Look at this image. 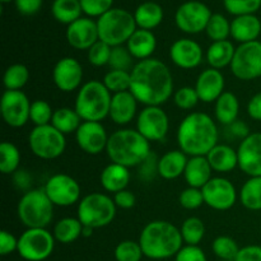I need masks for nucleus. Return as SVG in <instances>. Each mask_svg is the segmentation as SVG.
<instances>
[{
  "label": "nucleus",
  "mask_w": 261,
  "mask_h": 261,
  "mask_svg": "<svg viewBox=\"0 0 261 261\" xmlns=\"http://www.w3.org/2000/svg\"><path fill=\"white\" fill-rule=\"evenodd\" d=\"M175 261H206V256L200 247L186 245L177 252Z\"/></svg>",
  "instance_id": "obj_51"
},
{
  "label": "nucleus",
  "mask_w": 261,
  "mask_h": 261,
  "mask_svg": "<svg viewBox=\"0 0 261 261\" xmlns=\"http://www.w3.org/2000/svg\"><path fill=\"white\" fill-rule=\"evenodd\" d=\"M170 58L178 68L194 69L203 61V48L196 41L180 38L171 46Z\"/></svg>",
  "instance_id": "obj_21"
},
{
  "label": "nucleus",
  "mask_w": 261,
  "mask_h": 261,
  "mask_svg": "<svg viewBox=\"0 0 261 261\" xmlns=\"http://www.w3.org/2000/svg\"><path fill=\"white\" fill-rule=\"evenodd\" d=\"M18 218L27 228H46L53 221L54 204L45 190H30L20 198L17 208Z\"/></svg>",
  "instance_id": "obj_7"
},
{
  "label": "nucleus",
  "mask_w": 261,
  "mask_h": 261,
  "mask_svg": "<svg viewBox=\"0 0 261 261\" xmlns=\"http://www.w3.org/2000/svg\"><path fill=\"white\" fill-rule=\"evenodd\" d=\"M218 261H224V260H218Z\"/></svg>",
  "instance_id": "obj_62"
},
{
  "label": "nucleus",
  "mask_w": 261,
  "mask_h": 261,
  "mask_svg": "<svg viewBox=\"0 0 261 261\" xmlns=\"http://www.w3.org/2000/svg\"><path fill=\"white\" fill-rule=\"evenodd\" d=\"M45 193L54 205L70 206L81 198V186L65 173L54 175L45 185Z\"/></svg>",
  "instance_id": "obj_15"
},
{
  "label": "nucleus",
  "mask_w": 261,
  "mask_h": 261,
  "mask_svg": "<svg viewBox=\"0 0 261 261\" xmlns=\"http://www.w3.org/2000/svg\"><path fill=\"white\" fill-rule=\"evenodd\" d=\"M9 2H12V0H2V3H9Z\"/></svg>",
  "instance_id": "obj_61"
},
{
  "label": "nucleus",
  "mask_w": 261,
  "mask_h": 261,
  "mask_svg": "<svg viewBox=\"0 0 261 261\" xmlns=\"http://www.w3.org/2000/svg\"><path fill=\"white\" fill-rule=\"evenodd\" d=\"M55 247V237L46 228H27L18 239V254L27 261H43Z\"/></svg>",
  "instance_id": "obj_10"
},
{
  "label": "nucleus",
  "mask_w": 261,
  "mask_h": 261,
  "mask_svg": "<svg viewBox=\"0 0 261 261\" xmlns=\"http://www.w3.org/2000/svg\"><path fill=\"white\" fill-rule=\"evenodd\" d=\"M229 129H231V133L234 135V137L240 138V139H246L251 133H250V127L246 122L241 121V120H236L233 124L229 125Z\"/></svg>",
  "instance_id": "obj_58"
},
{
  "label": "nucleus",
  "mask_w": 261,
  "mask_h": 261,
  "mask_svg": "<svg viewBox=\"0 0 261 261\" xmlns=\"http://www.w3.org/2000/svg\"><path fill=\"white\" fill-rule=\"evenodd\" d=\"M126 47L133 58L138 59L139 61L145 60V59H149L154 53L157 47V40L152 31L138 28L126 42Z\"/></svg>",
  "instance_id": "obj_26"
},
{
  "label": "nucleus",
  "mask_w": 261,
  "mask_h": 261,
  "mask_svg": "<svg viewBox=\"0 0 261 261\" xmlns=\"http://www.w3.org/2000/svg\"><path fill=\"white\" fill-rule=\"evenodd\" d=\"M234 53H236V48L231 41H217L212 43L206 50V60L211 68L219 70L228 65L231 66Z\"/></svg>",
  "instance_id": "obj_30"
},
{
  "label": "nucleus",
  "mask_w": 261,
  "mask_h": 261,
  "mask_svg": "<svg viewBox=\"0 0 261 261\" xmlns=\"http://www.w3.org/2000/svg\"><path fill=\"white\" fill-rule=\"evenodd\" d=\"M15 8L23 15H33L42 7V0H14Z\"/></svg>",
  "instance_id": "obj_53"
},
{
  "label": "nucleus",
  "mask_w": 261,
  "mask_h": 261,
  "mask_svg": "<svg viewBox=\"0 0 261 261\" xmlns=\"http://www.w3.org/2000/svg\"><path fill=\"white\" fill-rule=\"evenodd\" d=\"M137 25L142 30L152 31L158 27L163 20V9L154 2H147L140 4L134 13Z\"/></svg>",
  "instance_id": "obj_32"
},
{
  "label": "nucleus",
  "mask_w": 261,
  "mask_h": 261,
  "mask_svg": "<svg viewBox=\"0 0 261 261\" xmlns=\"http://www.w3.org/2000/svg\"><path fill=\"white\" fill-rule=\"evenodd\" d=\"M106 152L112 163L135 167L150 155V144L138 130L122 129L109 138Z\"/></svg>",
  "instance_id": "obj_4"
},
{
  "label": "nucleus",
  "mask_w": 261,
  "mask_h": 261,
  "mask_svg": "<svg viewBox=\"0 0 261 261\" xmlns=\"http://www.w3.org/2000/svg\"><path fill=\"white\" fill-rule=\"evenodd\" d=\"M93 229L92 227H87V226H83V231H82V236L83 237H89L93 234Z\"/></svg>",
  "instance_id": "obj_60"
},
{
  "label": "nucleus",
  "mask_w": 261,
  "mask_h": 261,
  "mask_svg": "<svg viewBox=\"0 0 261 261\" xmlns=\"http://www.w3.org/2000/svg\"><path fill=\"white\" fill-rule=\"evenodd\" d=\"M204 203L216 211H228L237 200V191L233 184L223 177H212L201 189Z\"/></svg>",
  "instance_id": "obj_16"
},
{
  "label": "nucleus",
  "mask_w": 261,
  "mask_h": 261,
  "mask_svg": "<svg viewBox=\"0 0 261 261\" xmlns=\"http://www.w3.org/2000/svg\"><path fill=\"white\" fill-rule=\"evenodd\" d=\"M51 13L59 23L69 25L82 18L83 10L81 0H54Z\"/></svg>",
  "instance_id": "obj_33"
},
{
  "label": "nucleus",
  "mask_w": 261,
  "mask_h": 261,
  "mask_svg": "<svg viewBox=\"0 0 261 261\" xmlns=\"http://www.w3.org/2000/svg\"><path fill=\"white\" fill-rule=\"evenodd\" d=\"M177 143L186 155H206L218 143L216 122L204 112L188 115L178 126Z\"/></svg>",
  "instance_id": "obj_2"
},
{
  "label": "nucleus",
  "mask_w": 261,
  "mask_h": 261,
  "mask_svg": "<svg viewBox=\"0 0 261 261\" xmlns=\"http://www.w3.org/2000/svg\"><path fill=\"white\" fill-rule=\"evenodd\" d=\"M129 181V168L117 163L109 165L101 173V185L109 193L116 194L125 190Z\"/></svg>",
  "instance_id": "obj_29"
},
{
  "label": "nucleus",
  "mask_w": 261,
  "mask_h": 261,
  "mask_svg": "<svg viewBox=\"0 0 261 261\" xmlns=\"http://www.w3.org/2000/svg\"><path fill=\"white\" fill-rule=\"evenodd\" d=\"M261 33V22L255 14L234 17L231 22V36L240 43L257 41Z\"/></svg>",
  "instance_id": "obj_25"
},
{
  "label": "nucleus",
  "mask_w": 261,
  "mask_h": 261,
  "mask_svg": "<svg viewBox=\"0 0 261 261\" xmlns=\"http://www.w3.org/2000/svg\"><path fill=\"white\" fill-rule=\"evenodd\" d=\"M212 171L213 168L206 155H196L188 161L184 176L189 188L203 189L212 180Z\"/></svg>",
  "instance_id": "obj_24"
},
{
  "label": "nucleus",
  "mask_w": 261,
  "mask_h": 261,
  "mask_svg": "<svg viewBox=\"0 0 261 261\" xmlns=\"http://www.w3.org/2000/svg\"><path fill=\"white\" fill-rule=\"evenodd\" d=\"M224 8L234 17L255 14L261 7V0H223Z\"/></svg>",
  "instance_id": "obj_46"
},
{
  "label": "nucleus",
  "mask_w": 261,
  "mask_h": 261,
  "mask_svg": "<svg viewBox=\"0 0 261 261\" xmlns=\"http://www.w3.org/2000/svg\"><path fill=\"white\" fill-rule=\"evenodd\" d=\"M111 92L102 82L89 81L79 89L75 98V111L83 121H102L110 115Z\"/></svg>",
  "instance_id": "obj_5"
},
{
  "label": "nucleus",
  "mask_w": 261,
  "mask_h": 261,
  "mask_svg": "<svg viewBox=\"0 0 261 261\" xmlns=\"http://www.w3.org/2000/svg\"><path fill=\"white\" fill-rule=\"evenodd\" d=\"M109 138L103 125L97 121H83L75 133L79 148L92 155L99 154L106 149Z\"/></svg>",
  "instance_id": "obj_18"
},
{
  "label": "nucleus",
  "mask_w": 261,
  "mask_h": 261,
  "mask_svg": "<svg viewBox=\"0 0 261 261\" xmlns=\"http://www.w3.org/2000/svg\"><path fill=\"white\" fill-rule=\"evenodd\" d=\"M188 157L182 150H171L158 160V175L165 180H175L185 172Z\"/></svg>",
  "instance_id": "obj_27"
},
{
  "label": "nucleus",
  "mask_w": 261,
  "mask_h": 261,
  "mask_svg": "<svg viewBox=\"0 0 261 261\" xmlns=\"http://www.w3.org/2000/svg\"><path fill=\"white\" fill-rule=\"evenodd\" d=\"M234 261H261V246L250 245L242 247Z\"/></svg>",
  "instance_id": "obj_54"
},
{
  "label": "nucleus",
  "mask_w": 261,
  "mask_h": 261,
  "mask_svg": "<svg viewBox=\"0 0 261 261\" xmlns=\"http://www.w3.org/2000/svg\"><path fill=\"white\" fill-rule=\"evenodd\" d=\"M195 89L200 101L205 103L217 101L224 92V76L218 69L209 68L196 79Z\"/></svg>",
  "instance_id": "obj_22"
},
{
  "label": "nucleus",
  "mask_w": 261,
  "mask_h": 261,
  "mask_svg": "<svg viewBox=\"0 0 261 261\" xmlns=\"http://www.w3.org/2000/svg\"><path fill=\"white\" fill-rule=\"evenodd\" d=\"M239 167L250 177H261V133H252L237 149Z\"/></svg>",
  "instance_id": "obj_17"
},
{
  "label": "nucleus",
  "mask_w": 261,
  "mask_h": 261,
  "mask_svg": "<svg viewBox=\"0 0 261 261\" xmlns=\"http://www.w3.org/2000/svg\"><path fill=\"white\" fill-rule=\"evenodd\" d=\"M212 15L213 13L204 3L191 0L178 7L175 14V22L182 32L196 35L206 30Z\"/></svg>",
  "instance_id": "obj_12"
},
{
  "label": "nucleus",
  "mask_w": 261,
  "mask_h": 261,
  "mask_svg": "<svg viewBox=\"0 0 261 261\" xmlns=\"http://www.w3.org/2000/svg\"><path fill=\"white\" fill-rule=\"evenodd\" d=\"M30 79V70L23 64H13L5 70L4 87L7 91H20Z\"/></svg>",
  "instance_id": "obj_37"
},
{
  "label": "nucleus",
  "mask_w": 261,
  "mask_h": 261,
  "mask_svg": "<svg viewBox=\"0 0 261 261\" xmlns=\"http://www.w3.org/2000/svg\"><path fill=\"white\" fill-rule=\"evenodd\" d=\"M66 40L76 50H89L99 41L97 22L89 17H82L68 25Z\"/></svg>",
  "instance_id": "obj_19"
},
{
  "label": "nucleus",
  "mask_w": 261,
  "mask_h": 261,
  "mask_svg": "<svg viewBox=\"0 0 261 261\" xmlns=\"http://www.w3.org/2000/svg\"><path fill=\"white\" fill-rule=\"evenodd\" d=\"M114 0H81L82 10L88 17H101L112 9Z\"/></svg>",
  "instance_id": "obj_50"
},
{
  "label": "nucleus",
  "mask_w": 261,
  "mask_h": 261,
  "mask_svg": "<svg viewBox=\"0 0 261 261\" xmlns=\"http://www.w3.org/2000/svg\"><path fill=\"white\" fill-rule=\"evenodd\" d=\"M51 125L59 132L65 134H70V133H76L79 126L82 125V117L79 116L75 109H69V107H61L54 111L53 120H51Z\"/></svg>",
  "instance_id": "obj_34"
},
{
  "label": "nucleus",
  "mask_w": 261,
  "mask_h": 261,
  "mask_svg": "<svg viewBox=\"0 0 261 261\" xmlns=\"http://www.w3.org/2000/svg\"><path fill=\"white\" fill-rule=\"evenodd\" d=\"M53 79L61 92H73L81 87L83 81V68L74 58H63L54 68Z\"/></svg>",
  "instance_id": "obj_20"
},
{
  "label": "nucleus",
  "mask_w": 261,
  "mask_h": 261,
  "mask_svg": "<svg viewBox=\"0 0 261 261\" xmlns=\"http://www.w3.org/2000/svg\"><path fill=\"white\" fill-rule=\"evenodd\" d=\"M181 231L166 221H154L143 228L139 244L144 256L153 260H162L177 255L182 249Z\"/></svg>",
  "instance_id": "obj_3"
},
{
  "label": "nucleus",
  "mask_w": 261,
  "mask_h": 261,
  "mask_svg": "<svg viewBox=\"0 0 261 261\" xmlns=\"http://www.w3.org/2000/svg\"><path fill=\"white\" fill-rule=\"evenodd\" d=\"M209 163L213 171L217 172H231L239 166V155L237 150L226 144H217L211 152L206 154Z\"/></svg>",
  "instance_id": "obj_28"
},
{
  "label": "nucleus",
  "mask_w": 261,
  "mask_h": 261,
  "mask_svg": "<svg viewBox=\"0 0 261 261\" xmlns=\"http://www.w3.org/2000/svg\"><path fill=\"white\" fill-rule=\"evenodd\" d=\"M14 182L19 189H27L31 182L30 175H28L25 171H17L14 177Z\"/></svg>",
  "instance_id": "obj_59"
},
{
  "label": "nucleus",
  "mask_w": 261,
  "mask_h": 261,
  "mask_svg": "<svg viewBox=\"0 0 261 261\" xmlns=\"http://www.w3.org/2000/svg\"><path fill=\"white\" fill-rule=\"evenodd\" d=\"M130 92L145 106H161L173 93V78L170 69L158 59H145L137 63L130 71Z\"/></svg>",
  "instance_id": "obj_1"
},
{
  "label": "nucleus",
  "mask_w": 261,
  "mask_h": 261,
  "mask_svg": "<svg viewBox=\"0 0 261 261\" xmlns=\"http://www.w3.org/2000/svg\"><path fill=\"white\" fill-rule=\"evenodd\" d=\"M14 251H18V240L10 232L2 231L0 233V254L5 256Z\"/></svg>",
  "instance_id": "obj_52"
},
{
  "label": "nucleus",
  "mask_w": 261,
  "mask_h": 261,
  "mask_svg": "<svg viewBox=\"0 0 261 261\" xmlns=\"http://www.w3.org/2000/svg\"><path fill=\"white\" fill-rule=\"evenodd\" d=\"M99 41L111 47L122 46L138 30L134 14L121 8H112L97 20Z\"/></svg>",
  "instance_id": "obj_6"
},
{
  "label": "nucleus",
  "mask_w": 261,
  "mask_h": 261,
  "mask_svg": "<svg viewBox=\"0 0 261 261\" xmlns=\"http://www.w3.org/2000/svg\"><path fill=\"white\" fill-rule=\"evenodd\" d=\"M112 47L107 43L98 41L88 50V61L94 66L109 65Z\"/></svg>",
  "instance_id": "obj_48"
},
{
  "label": "nucleus",
  "mask_w": 261,
  "mask_h": 261,
  "mask_svg": "<svg viewBox=\"0 0 261 261\" xmlns=\"http://www.w3.org/2000/svg\"><path fill=\"white\" fill-rule=\"evenodd\" d=\"M143 255L144 254L139 242L130 241V240L120 242L115 249L116 261H140Z\"/></svg>",
  "instance_id": "obj_44"
},
{
  "label": "nucleus",
  "mask_w": 261,
  "mask_h": 261,
  "mask_svg": "<svg viewBox=\"0 0 261 261\" xmlns=\"http://www.w3.org/2000/svg\"><path fill=\"white\" fill-rule=\"evenodd\" d=\"M116 216V204L110 196L92 193L84 196L78 205V219L83 226L101 228L109 226Z\"/></svg>",
  "instance_id": "obj_8"
},
{
  "label": "nucleus",
  "mask_w": 261,
  "mask_h": 261,
  "mask_svg": "<svg viewBox=\"0 0 261 261\" xmlns=\"http://www.w3.org/2000/svg\"><path fill=\"white\" fill-rule=\"evenodd\" d=\"M114 201L116 204V206H119V208L130 209L135 205V196L132 191L125 189V190L115 194Z\"/></svg>",
  "instance_id": "obj_56"
},
{
  "label": "nucleus",
  "mask_w": 261,
  "mask_h": 261,
  "mask_svg": "<svg viewBox=\"0 0 261 261\" xmlns=\"http://www.w3.org/2000/svg\"><path fill=\"white\" fill-rule=\"evenodd\" d=\"M231 71L241 81H254L261 78V42L241 43L236 48L233 60L231 63Z\"/></svg>",
  "instance_id": "obj_11"
},
{
  "label": "nucleus",
  "mask_w": 261,
  "mask_h": 261,
  "mask_svg": "<svg viewBox=\"0 0 261 261\" xmlns=\"http://www.w3.org/2000/svg\"><path fill=\"white\" fill-rule=\"evenodd\" d=\"M173 101L175 105L181 110H191L198 105L200 101L198 96V92L193 87H182L177 89L173 94Z\"/></svg>",
  "instance_id": "obj_47"
},
{
  "label": "nucleus",
  "mask_w": 261,
  "mask_h": 261,
  "mask_svg": "<svg viewBox=\"0 0 261 261\" xmlns=\"http://www.w3.org/2000/svg\"><path fill=\"white\" fill-rule=\"evenodd\" d=\"M205 32L213 42L224 41L228 38V36H231V23L223 14L216 13L209 19Z\"/></svg>",
  "instance_id": "obj_40"
},
{
  "label": "nucleus",
  "mask_w": 261,
  "mask_h": 261,
  "mask_svg": "<svg viewBox=\"0 0 261 261\" xmlns=\"http://www.w3.org/2000/svg\"><path fill=\"white\" fill-rule=\"evenodd\" d=\"M213 252L219 260L234 261L240 252V247L233 239L227 236H219L213 241Z\"/></svg>",
  "instance_id": "obj_42"
},
{
  "label": "nucleus",
  "mask_w": 261,
  "mask_h": 261,
  "mask_svg": "<svg viewBox=\"0 0 261 261\" xmlns=\"http://www.w3.org/2000/svg\"><path fill=\"white\" fill-rule=\"evenodd\" d=\"M54 111L50 105L43 99H36L31 103L30 120L36 126H43V125L51 124Z\"/></svg>",
  "instance_id": "obj_43"
},
{
  "label": "nucleus",
  "mask_w": 261,
  "mask_h": 261,
  "mask_svg": "<svg viewBox=\"0 0 261 261\" xmlns=\"http://www.w3.org/2000/svg\"><path fill=\"white\" fill-rule=\"evenodd\" d=\"M155 173H158V160L154 154L150 153L149 157L140 165V177L149 180Z\"/></svg>",
  "instance_id": "obj_55"
},
{
  "label": "nucleus",
  "mask_w": 261,
  "mask_h": 261,
  "mask_svg": "<svg viewBox=\"0 0 261 261\" xmlns=\"http://www.w3.org/2000/svg\"><path fill=\"white\" fill-rule=\"evenodd\" d=\"M20 153L13 143L3 142L0 144V170L4 175L14 173L19 167Z\"/></svg>",
  "instance_id": "obj_39"
},
{
  "label": "nucleus",
  "mask_w": 261,
  "mask_h": 261,
  "mask_svg": "<svg viewBox=\"0 0 261 261\" xmlns=\"http://www.w3.org/2000/svg\"><path fill=\"white\" fill-rule=\"evenodd\" d=\"M102 83L114 94L130 91L132 74H130V71L125 70H110L109 73H106Z\"/></svg>",
  "instance_id": "obj_41"
},
{
  "label": "nucleus",
  "mask_w": 261,
  "mask_h": 261,
  "mask_svg": "<svg viewBox=\"0 0 261 261\" xmlns=\"http://www.w3.org/2000/svg\"><path fill=\"white\" fill-rule=\"evenodd\" d=\"M181 236H182L184 242L190 246H198L200 244L201 240L204 239L205 234V226H204L203 221L196 217H191L188 218L182 223L180 228Z\"/></svg>",
  "instance_id": "obj_38"
},
{
  "label": "nucleus",
  "mask_w": 261,
  "mask_h": 261,
  "mask_svg": "<svg viewBox=\"0 0 261 261\" xmlns=\"http://www.w3.org/2000/svg\"><path fill=\"white\" fill-rule=\"evenodd\" d=\"M170 120L160 106H145L137 120V130L148 142H160L167 135Z\"/></svg>",
  "instance_id": "obj_14"
},
{
  "label": "nucleus",
  "mask_w": 261,
  "mask_h": 261,
  "mask_svg": "<svg viewBox=\"0 0 261 261\" xmlns=\"http://www.w3.org/2000/svg\"><path fill=\"white\" fill-rule=\"evenodd\" d=\"M240 200L249 211H261V177H250L244 184Z\"/></svg>",
  "instance_id": "obj_36"
},
{
  "label": "nucleus",
  "mask_w": 261,
  "mask_h": 261,
  "mask_svg": "<svg viewBox=\"0 0 261 261\" xmlns=\"http://www.w3.org/2000/svg\"><path fill=\"white\" fill-rule=\"evenodd\" d=\"M83 224L78 218H64L54 227V237L61 244H71L82 236Z\"/></svg>",
  "instance_id": "obj_35"
},
{
  "label": "nucleus",
  "mask_w": 261,
  "mask_h": 261,
  "mask_svg": "<svg viewBox=\"0 0 261 261\" xmlns=\"http://www.w3.org/2000/svg\"><path fill=\"white\" fill-rule=\"evenodd\" d=\"M133 55L127 47L124 46H115L112 47L111 58H110L109 65L111 66L112 70H125L132 71L134 65H133Z\"/></svg>",
  "instance_id": "obj_45"
},
{
  "label": "nucleus",
  "mask_w": 261,
  "mask_h": 261,
  "mask_svg": "<svg viewBox=\"0 0 261 261\" xmlns=\"http://www.w3.org/2000/svg\"><path fill=\"white\" fill-rule=\"evenodd\" d=\"M0 111L5 124L22 127L30 121L31 102L22 91H5L0 101Z\"/></svg>",
  "instance_id": "obj_13"
},
{
  "label": "nucleus",
  "mask_w": 261,
  "mask_h": 261,
  "mask_svg": "<svg viewBox=\"0 0 261 261\" xmlns=\"http://www.w3.org/2000/svg\"><path fill=\"white\" fill-rule=\"evenodd\" d=\"M28 143L33 154L41 160H55L63 154L66 147L65 135L51 124L33 127Z\"/></svg>",
  "instance_id": "obj_9"
},
{
  "label": "nucleus",
  "mask_w": 261,
  "mask_h": 261,
  "mask_svg": "<svg viewBox=\"0 0 261 261\" xmlns=\"http://www.w3.org/2000/svg\"><path fill=\"white\" fill-rule=\"evenodd\" d=\"M137 98L130 91L112 94L109 116L117 125L129 124L137 114Z\"/></svg>",
  "instance_id": "obj_23"
},
{
  "label": "nucleus",
  "mask_w": 261,
  "mask_h": 261,
  "mask_svg": "<svg viewBox=\"0 0 261 261\" xmlns=\"http://www.w3.org/2000/svg\"><path fill=\"white\" fill-rule=\"evenodd\" d=\"M181 206L188 211H194V209L200 208L204 204V196L201 189L196 188H188L180 194L178 198Z\"/></svg>",
  "instance_id": "obj_49"
},
{
  "label": "nucleus",
  "mask_w": 261,
  "mask_h": 261,
  "mask_svg": "<svg viewBox=\"0 0 261 261\" xmlns=\"http://www.w3.org/2000/svg\"><path fill=\"white\" fill-rule=\"evenodd\" d=\"M240 103L239 98L232 92H223L222 96L216 101L214 114L217 121L223 125H231L239 117Z\"/></svg>",
  "instance_id": "obj_31"
},
{
  "label": "nucleus",
  "mask_w": 261,
  "mask_h": 261,
  "mask_svg": "<svg viewBox=\"0 0 261 261\" xmlns=\"http://www.w3.org/2000/svg\"><path fill=\"white\" fill-rule=\"evenodd\" d=\"M247 114L252 120L261 121V92L255 94L247 105Z\"/></svg>",
  "instance_id": "obj_57"
}]
</instances>
